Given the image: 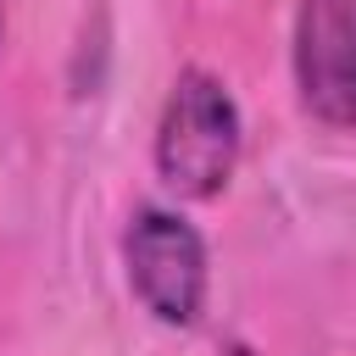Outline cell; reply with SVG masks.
Segmentation results:
<instances>
[{
	"label": "cell",
	"mask_w": 356,
	"mask_h": 356,
	"mask_svg": "<svg viewBox=\"0 0 356 356\" xmlns=\"http://www.w3.org/2000/svg\"><path fill=\"white\" fill-rule=\"evenodd\" d=\"M295 83L317 122L356 128V0H300Z\"/></svg>",
	"instance_id": "3957f363"
},
{
	"label": "cell",
	"mask_w": 356,
	"mask_h": 356,
	"mask_svg": "<svg viewBox=\"0 0 356 356\" xmlns=\"http://www.w3.org/2000/svg\"><path fill=\"white\" fill-rule=\"evenodd\" d=\"M122 256H128V278H134V295L145 300V312H156L161 323L200 317L206 245L178 211H161V206L134 211V222L122 234Z\"/></svg>",
	"instance_id": "7a4b0ae2"
},
{
	"label": "cell",
	"mask_w": 356,
	"mask_h": 356,
	"mask_svg": "<svg viewBox=\"0 0 356 356\" xmlns=\"http://www.w3.org/2000/svg\"><path fill=\"white\" fill-rule=\"evenodd\" d=\"M222 356H250V350H245V345H228V350H222Z\"/></svg>",
	"instance_id": "277c9868"
},
{
	"label": "cell",
	"mask_w": 356,
	"mask_h": 356,
	"mask_svg": "<svg viewBox=\"0 0 356 356\" xmlns=\"http://www.w3.org/2000/svg\"><path fill=\"white\" fill-rule=\"evenodd\" d=\"M239 161V106L234 95L189 67L178 72L167 106H161V128H156V172L167 189L189 195V200H211Z\"/></svg>",
	"instance_id": "6da1fadb"
}]
</instances>
